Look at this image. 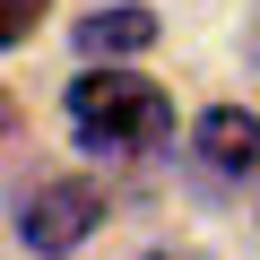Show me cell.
Here are the masks:
<instances>
[{"label": "cell", "instance_id": "3", "mask_svg": "<svg viewBox=\"0 0 260 260\" xmlns=\"http://www.w3.org/2000/svg\"><path fill=\"white\" fill-rule=\"evenodd\" d=\"M200 156H208V174H234V182H251V174H260V113H243V104H217V113L200 121Z\"/></svg>", "mask_w": 260, "mask_h": 260}, {"label": "cell", "instance_id": "2", "mask_svg": "<svg viewBox=\"0 0 260 260\" xmlns=\"http://www.w3.org/2000/svg\"><path fill=\"white\" fill-rule=\"evenodd\" d=\"M95 217H104V191L95 182H44L35 200H26V243L35 251H70V243H87L95 234Z\"/></svg>", "mask_w": 260, "mask_h": 260}, {"label": "cell", "instance_id": "5", "mask_svg": "<svg viewBox=\"0 0 260 260\" xmlns=\"http://www.w3.org/2000/svg\"><path fill=\"white\" fill-rule=\"evenodd\" d=\"M35 18H44V0H0V44H26Z\"/></svg>", "mask_w": 260, "mask_h": 260}, {"label": "cell", "instance_id": "1", "mask_svg": "<svg viewBox=\"0 0 260 260\" xmlns=\"http://www.w3.org/2000/svg\"><path fill=\"white\" fill-rule=\"evenodd\" d=\"M70 121H78L87 148H156V139H174L165 87L130 78V70H87V78H70Z\"/></svg>", "mask_w": 260, "mask_h": 260}, {"label": "cell", "instance_id": "4", "mask_svg": "<svg viewBox=\"0 0 260 260\" xmlns=\"http://www.w3.org/2000/svg\"><path fill=\"white\" fill-rule=\"evenodd\" d=\"M156 44V18L139 9V0H121V9H95L87 26H78V52L87 61H113V52H148Z\"/></svg>", "mask_w": 260, "mask_h": 260}]
</instances>
